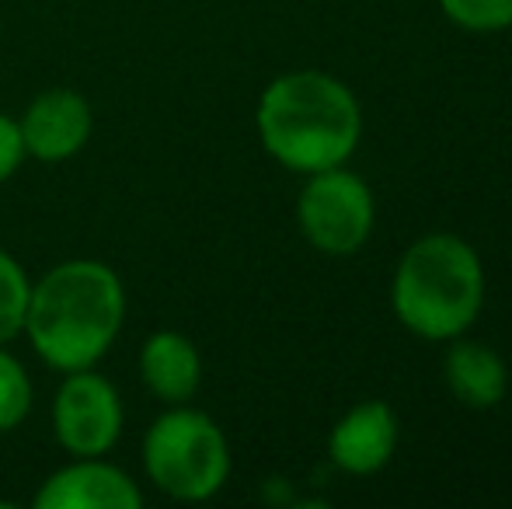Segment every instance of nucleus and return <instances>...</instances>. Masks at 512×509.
Instances as JSON below:
<instances>
[{
  "label": "nucleus",
  "instance_id": "7",
  "mask_svg": "<svg viewBox=\"0 0 512 509\" xmlns=\"http://www.w3.org/2000/svg\"><path fill=\"white\" fill-rule=\"evenodd\" d=\"M25 154L42 164H60L77 157L95 133L91 102L74 88H46L18 116Z\"/></svg>",
  "mask_w": 512,
  "mask_h": 509
},
{
  "label": "nucleus",
  "instance_id": "9",
  "mask_svg": "<svg viewBox=\"0 0 512 509\" xmlns=\"http://www.w3.org/2000/svg\"><path fill=\"white\" fill-rule=\"evenodd\" d=\"M398 450V415L387 401H363L335 422L328 457L345 475H377Z\"/></svg>",
  "mask_w": 512,
  "mask_h": 509
},
{
  "label": "nucleus",
  "instance_id": "4",
  "mask_svg": "<svg viewBox=\"0 0 512 509\" xmlns=\"http://www.w3.org/2000/svg\"><path fill=\"white\" fill-rule=\"evenodd\" d=\"M143 471L157 492L178 503H206L230 478V443L213 415L168 405L143 436Z\"/></svg>",
  "mask_w": 512,
  "mask_h": 509
},
{
  "label": "nucleus",
  "instance_id": "10",
  "mask_svg": "<svg viewBox=\"0 0 512 509\" xmlns=\"http://www.w3.org/2000/svg\"><path fill=\"white\" fill-rule=\"evenodd\" d=\"M140 381L161 405H185L203 384V356L196 342L175 328L154 332L140 349Z\"/></svg>",
  "mask_w": 512,
  "mask_h": 509
},
{
  "label": "nucleus",
  "instance_id": "8",
  "mask_svg": "<svg viewBox=\"0 0 512 509\" xmlns=\"http://www.w3.org/2000/svg\"><path fill=\"white\" fill-rule=\"evenodd\" d=\"M35 509H136L143 492L105 457H70L35 492Z\"/></svg>",
  "mask_w": 512,
  "mask_h": 509
},
{
  "label": "nucleus",
  "instance_id": "15",
  "mask_svg": "<svg viewBox=\"0 0 512 509\" xmlns=\"http://www.w3.org/2000/svg\"><path fill=\"white\" fill-rule=\"evenodd\" d=\"M25 143H21V129H18V119L0 112V185L7 178H14V171L25 164Z\"/></svg>",
  "mask_w": 512,
  "mask_h": 509
},
{
  "label": "nucleus",
  "instance_id": "11",
  "mask_svg": "<svg viewBox=\"0 0 512 509\" xmlns=\"http://www.w3.org/2000/svg\"><path fill=\"white\" fill-rule=\"evenodd\" d=\"M453 346L446 349V384L453 398L467 408H495L509 391V370L495 349L471 342L464 335L450 339Z\"/></svg>",
  "mask_w": 512,
  "mask_h": 509
},
{
  "label": "nucleus",
  "instance_id": "14",
  "mask_svg": "<svg viewBox=\"0 0 512 509\" xmlns=\"http://www.w3.org/2000/svg\"><path fill=\"white\" fill-rule=\"evenodd\" d=\"M439 7L464 32H502V28H512V0H439Z\"/></svg>",
  "mask_w": 512,
  "mask_h": 509
},
{
  "label": "nucleus",
  "instance_id": "3",
  "mask_svg": "<svg viewBox=\"0 0 512 509\" xmlns=\"http://www.w3.org/2000/svg\"><path fill=\"white\" fill-rule=\"evenodd\" d=\"M391 304L411 335L450 342L474 325L485 304L481 258L457 234H425L401 255Z\"/></svg>",
  "mask_w": 512,
  "mask_h": 509
},
{
  "label": "nucleus",
  "instance_id": "5",
  "mask_svg": "<svg viewBox=\"0 0 512 509\" xmlns=\"http://www.w3.org/2000/svg\"><path fill=\"white\" fill-rule=\"evenodd\" d=\"M377 220L370 185L345 164L307 175L297 199V224L304 238L324 255H352L366 245Z\"/></svg>",
  "mask_w": 512,
  "mask_h": 509
},
{
  "label": "nucleus",
  "instance_id": "12",
  "mask_svg": "<svg viewBox=\"0 0 512 509\" xmlns=\"http://www.w3.org/2000/svg\"><path fill=\"white\" fill-rule=\"evenodd\" d=\"M28 293H32V279L25 276L18 258L0 248V346L14 342L25 328Z\"/></svg>",
  "mask_w": 512,
  "mask_h": 509
},
{
  "label": "nucleus",
  "instance_id": "2",
  "mask_svg": "<svg viewBox=\"0 0 512 509\" xmlns=\"http://www.w3.org/2000/svg\"><path fill=\"white\" fill-rule=\"evenodd\" d=\"M255 129L265 154L297 175L338 168L363 136V112L338 77L293 70L262 91Z\"/></svg>",
  "mask_w": 512,
  "mask_h": 509
},
{
  "label": "nucleus",
  "instance_id": "13",
  "mask_svg": "<svg viewBox=\"0 0 512 509\" xmlns=\"http://www.w3.org/2000/svg\"><path fill=\"white\" fill-rule=\"evenodd\" d=\"M35 387L25 363L0 346V433H14L32 412Z\"/></svg>",
  "mask_w": 512,
  "mask_h": 509
},
{
  "label": "nucleus",
  "instance_id": "1",
  "mask_svg": "<svg viewBox=\"0 0 512 509\" xmlns=\"http://www.w3.org/2000/svg\"><path fill=\"white\" fill-rule=\"evenodd\" d=\"M126 325V286L98 258H67L39 276L28 293L25 328L35 356L70 374L105 360Z\"/></svg>",
  "mask_w": 512,
  "mask_h": 509
},
{
  "label": "nucleus",
  "instance_id": "6",
  "mask_svg": "<svg viewBox=\"0 0 512 509\" xmlns=\"http://www.w3.org/2000/svg\"><path fill=\"white\" fill-rule=\"evenodd\" d=\"M126 426L119 387L95 367L63 374L53 394V436L70 457H105Z\"/></svg>",
  "mask_w": 512,
  "mask_h": 509
}]
</instances>
